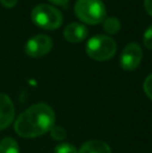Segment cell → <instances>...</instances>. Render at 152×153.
<instances>
[{"label": "cell", "instance_id": "obj_1", "mask_svg": "<svg viewBox=\"0 0 152 153\" xmlns=\"http://www.w3.org/2000/svg\"><path fill=\"white\" fill-rule=\"evenodd\" d=\"M55 114L46 103H37L25 109L15 122L14 128L18 135L33 139L45 134L54 126Z\"/></svg>", "mask_w": 152, "mask_h": 153}, {"label": "cell", "instance_id": "obj_2", "mask_svg": "<svg viewBox=\"0 0 152 153\" xmlns=\"http://www.w3.org/2000/svg\"><path fill=\"white\" fill-rule=\"evenodd\" d=\"M74 12L76 17L87 24H99L106 15L105 5L101 0H77Z\"/></svg>", "mask_w": 152, "mask_h": 153}, {"label": "cell", "instance_id": "obj_3", "mask_svg": "<svg viewBox=\"0 0 152 153\" xmlns=\"http://www.w3.org/2000/svg\"><path fill=\"white\" fill-rule=\"evenodd\" d=\"M117 44L112 38L103 34H98L91 38L87 43L85 52L92 59L105 62L116 54Z\"/></svg>", "mask_w": 152, "mask_h": 153}, {"label": "cell", "instance_id": "obj_4", "mask_svg": "<svg viewBox=\"0 0 152 153\" xmlns=\"http://www.w3.org/2000/svg\"><path fill=\"white\" fill-rule=\"evenodd\" d=\"M31 19L39 27L48 30L57 29L63 23V15L56 7L49 4H38L31 10Z\"/></svg>", "mask_w": 152, "mask_h": 153}, {"label": "cell", "instance_id": "obj_5", "mask_svg": "<svg viewBox=\"0 0 152 153\" xmlns=\"http://www.w3.org/2000/svg\"><path fill=\"white\" fill-rule=\"evenodd\" d=\"M53 42L46 34H37L30 38L25 45V53L30 57H42L51 51Z\"/></svg>", "mask_w": 152, "mask_h": 153}, {"label": "cell", "instance_id": "obj_6", "mask_svg": "<svg viewBox=\"0 0 152 153\" xmlns=\"http://www.w3.org/2000/svg\"><path fill=\"white\" fill-rule=\"evenodd\" d=\"M143 59L142 48L136 43H130L123 49L120 56V65L125 71H133L139 67Z\"/></svg>", "mask_w": 152, "mask_h": 153}, {"label": "cell", "instance_id": "obj_7", "mask_svg": "<svg viewBox=\"0 0 152 153\" xmlns=\"http://www.w3.org/2000/svg\"><path fill=\"white\" fill-rule=\"evenodd\" d=\"M15 118V106L7 95L0 93V130L7 128Z\"/></svg>", "mask_w": 152, "mask_h": 153}, {"label": "cell", "instance_id": "obj_8", "mask_svg": "<svg viewBox=\"0 0 152 153\" xmlns=\"http://www.w3.org/2000/svg\"><path fill=\"white\" fill-rule=\"evenodd\" d=\"M89 34V30L85 25L80 23L73 22L65 27L64 36L70 43H80L85 40Z\"/></svg>", "mask_w": 152, "mask_h": 153}, {"label": "cell", "instance_id": "obj_9", "mask_svg": "<svg viewBox=\"0 0 152 153\" xmlns=\"http://www.w3.org/2000/svg\"><path fill=\"white\" fill-rule=\"evenodd\" d=\"M78 153H112V149L105 142L91 140L81 146Z\"/></svg>", "mask_w": 152, "mask_h": 153}, {"label": "cell", "instance_id": "obj_10", "mask_svg": "<svg viewBox=\"0 0 152 153\" xmlns=\"http://www.w3.org/2000/svg\"><path fill=\"white\" fill-rule=\"evenodd\" d=\"M0 153H20L19 145L13 137H4L0 141Z\"/></svg>", "mask_w": 152, "mask_h": 153}, {"label": "cell", "instance_id": "obj_11", "mask_svg": "<svg viewBox=\"0 0 152 153\" xmlns=\"http://www.w3.org/2000/svg\"><path fill=\"white\" fill-rule=\"evenodd\" d=\"M103 29L110 34H116L121 29V22L116 17H108L103 21Z\"/></svg>", "mask_w": 152, "mask_h": 153}, {"label": "cell", "instance_id": "obj_12", "mask_svg": "<svg viewBox=\"0 0 152 153\" xmlns=\"http://www.w3.org/2000/svg\"><path fill=\"white\" fill-rule=\"evenodd\" d=\"M50 134L51 137L55 141H63L67 137V132H66L65 128L62 126H53L50 130Z\"/></svg>", "mask_w": 152, "mask_h": 153}, {"label": "cell", "instance_id": "obj_13", "mask_svg": "<svg viewBox=\"0 0 152 153\" xmlns=\"http://www.w3.org/2000/svg\"><path fill=\"white\" fill-rule=\"evenodd\" d=\"M53 153H78L77 149L70 143H62L59 144L54 148Z\"/></svg>", "mask_w": 152, "mask_h": 153}, {"label": "cell", "instance_id": "obj_14", "mask_svg": "<svg viewBox=\"0 0 152 153\" xmlns=\"http://www.w3.org/2000/svg\"><path fill=\"white\" fill-rule=\"evenodd\" d=\"M143 43H144L145 47L149 50H152V25L146 29L143 36Z\"/></svg>", "mask_w": 152, "mask_h": 153}, {"label": "cell", "instance_id": "obj_15", "mask_svg": "<svg viewBox=\"0 0 152 153\" xmlns=\"http://www.w3.org/2000/svg\"><path fill=\"white\" fill-rule=\"evenodd\" d=\"M143 89H144L145 94L152 100V74H150L145 79L144 85H143Z\"/></svg>", "mask_w": 152, "mask_h": 153}, {"label": "cell", "instance_id": "obj_16", "mask_svg": "<svg viewBox=\"0 0 152 153\" xmlns=\"http://www.w3.org/2000/svg\"><path fill=\"white\" fill-rule=\"evenodd\" d=\"M0 2H1V4L4 6V7L12 8L16 5L18 0H0Z\"/></svg>", "mask_w": 152, "mask_h": 153}, {"label": "cell", "instance_id": "obj_17", "mask_svg": "<svg viewBox=\"0 0 152 153\" xmlns=\"http://www.w3.org/2000/svg\"><path fill=\"white\" fill-rule=\"evenodd\" d=\"M144 7L149 16L152 17V0H144Z\"/></svg>", "mask_w": 152, "mask_h": 153}, {"label": "cell", "instance_id": "obj_18", "mask_svg": "<svg viewBox=\"0 0 152 153\" xmlns=\"http://www.w3.org/2000/svg\"><path fill=\"white\" fill-rule=\"evenodd\" d=\"M51 3L55 4V5H62V6H66L68 4V2L70 0H49Z\"/></svg>", "mask_w": 152, "mask_h": 153}]
</instances>
